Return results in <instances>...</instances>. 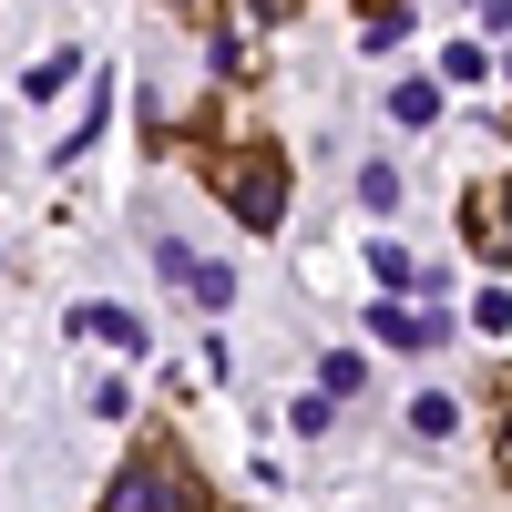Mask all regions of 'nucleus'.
<instances>
[{"label": "nucleus", "instance_id": "3", "mask_svg": "<svg viewBox=\"0 0 512 512\" xmlns=\"http://www.w3.org/2000/svg\"><path fill=\"white\" fill-rule=\"evenodd\" d=\"M359 318L390 338V349H441V338H451V318H441V308H410V297H369Z\"/></svg>", "mask_w": 512, "mask_h": 512}, {"label": "nucleus", "instance_id": "6", "mask_svg": "<svg viewBox=\"0 0 512 512\" xmlns=\"http://www.w3.org/2000/svg\"><path fill=\"white\" fill-rule=\"evenodd\" d=\"M175 287H195V308H236V277L216 267V256H185V277Z\"/></svg>", "mask_w": 512, "mask_h": 512}, {"label": "nucleus", "instance_id": "9", "mask_svg": "<svg viewBox=\"0 0 512 512\" xmlns=\"http://www.w3.org/2000/svg\"><path fill=\"white\" fill-rule=\"evenodd\" d=\"M72 72H82V52H41V62L21 72V93H31V103H52V93H62Z\"/></svg>", "mask_w": 512, "mask_h": 512}, {"label": "nucleus", "instance_id": "4", "mask_svg": "<svg viewBox=\"0 0 512 512\" xmlns=\"http://www.w3.org/2000/svg\"><path fill=\"white\" fill-rule=\"evenodd\" d=\"M461 236H472V256H482V267H502V256H512V226H502V195H492V185H472V195H461Z\"/></svg>", "mask_w": 512, "mask_h": 512}, {"label": "nucleus", "instance_id": "1", "mask_svg": "<svg viewBox=\"0 0 512 512\" xmlns=\"http://www.w3.org/2000/svg\"><path fill=\"white\" fill-rule=\"evenodd\" d=\"M195 175L226 195V216H236L246 236H277V226H287V154H267V144H205Z\"/></svg>", "mask_w": 512, "mask_h": 512}, {"label": "nucleus", "instance_id": "8", "mask_svg": "<svg viewBox=\"0 0 512 512\" xmlns=\"http://www.w3.org/2000/svg\"><path fill=\"white\" fill-rule=\"evenodd\" d=\"M410 431H420V441H451V431H461V400L420 390V400H410Z\"/></svg>", "mask_w": 512, "mask_h": 512}, {"label": "nucleus", "instance_id": "16", "mask_svg": "<svg viewBox=\"0 0 512 512\" xmlns=\"http://www.w3.org/2000/svg\"><path fill=\"white\" fill-rule=\"evenodd\" d=\"M164 11H185V21H216V0H164Z\"/></svg>", "mask_w": 512, "mask_h": 512}, {"label": "nucleus", "instance_id": "7", "mask_svg": "<svg viewBox=\"0 0 512 512\" xmlns=\"http://www.w3.org/2000/svg\"><path fill=\"white\" fill-rule=\"evenodd\" d=\"M318 390L359 400V390H369V359H359V349H328V359H318Z\"/></svg>", "mask_w": 512, "mask_h": 512}, {"label": "nucleus", "instance_id": "2", "mask_svg": "<svg viewBox=\"0 0 512 512\" xmlns=\"http://www.w3.org/2000/svg\"><path fill=\"white\" fill-rule=\"evenodd\" d=\"M103 512H205V492H195V451H185L175 431H144L134 461L103 482Z\"/></svg>", "mask_w": 512, "mask_h": 512}, {"label": "nucleus", "instance_id": "18", "mask_svg": "<svg viewBox=\"0 0 512 512\" xmlns=\"http://www.w3.org/2000/svg\"><path fill=\"white\" fill-rule=\"evenodd\" d=\"M502 472H512V431H502Z\"/></svg>", "mask_w": 512, "mask_h": 512}, {"label": "nucleus", "instance_id": "15", "mask_svg": "<svg viewBox=\"0 0 512 512\" xmlns=\"http://www.w3.org/2000/svg\"><path fill=\"white\" fill-rule=\"evenodd\" d=\"M482 31H512V0H482Z\"/></svg>", "mask_w": 512, "mask_h": 512}, {"label": "nucleus", "instance_id": "12", "mask_svg": "<svg viewBox=\"0 0 512 512\" xmlns=\"http://www.w3.org/2000/svg\"><path fill=\"white\" fill-rule=\"evenodd\" d=\"M359 205H400V164H359Z\"/></svg>", "mask_w": 512, "mask_h": 512}, {"label": "nucleus", "instance_id": "17", "mask_svg": "<svg viewBox=\"0 0 512 512\" xmlns=\"http://www.w3.org/2000/svg\"><path fill=\"white\" fill-rule=\"evenodd\" d=\"M492 195H502V226H512V175H502V185H492Z\"/></svg>", "mask_w": 512, "mask_h": 512}, {"label": "nucleus", "instance_id": "14", "mask_svg": "<svg viewBox=\"0 0 512 512\" xmlns=\"http://www.w3.org/2000/svg\"><path fill=\"white\" fill-rule=\"evenodd\" d=\"M246 11H256V21H297V0H246Z\"/></svg>", "mask_w": 512, "mask_h": 512}, {"label": "nucleus", "instance_id": "5", "mask_svg": "<svg viewBox=\"0 0 512 512\" xmlns=\"http://www.w3.org/2000/svg\"><path fill=\"white\" fill-rule=\"evenodd\" d=\"M72 328H82V338H113V349H144V318L113 308V297H103V308H72Z\"/></svg>", "mask_w": 512, "mask_h": 512}, {"label": "nucleus", "instance_id": "13", "mask_svg": "<svg viewBox=\"0 0 512 512\" xmlns=\"http://www.w3.org/2000/svg\"><path fill=\"white\" fill-rule=\"evenodd\" d=\"M472 328H492V338H512V287H482V308H472Z\"/></svg>", "mask_w": 512, "mask_h": 512}, {"label": "nucleus", "instance_id": "10", "mask_svg": "<svg viewBox=\"0 0 512 512\" xmlns=\"http://www.w3.org/2000/svg\"><path fill=\"white\" fill-rule=\"evenodd\" d=\"M431 113H441V82H400V93H390V123H410V134H420Z\"/></svg>", "mask_w": 512, "mask_h": 512}, {"label": "nucleus", "instance_id": "11", "mask_svg": "<svg viewBox=\"0 0 512 512\" xmlns=\"http://www.w3.org/2000/svg\"><path fill=\"white\" fill-rule=\"evenodd\" d=\"M369 267H379V287H390V297H410V287H420V267H410V246H390V236L369 246Z\"/></svg>", "mask_w": 512, "mask_h": 512}]
</instances>
